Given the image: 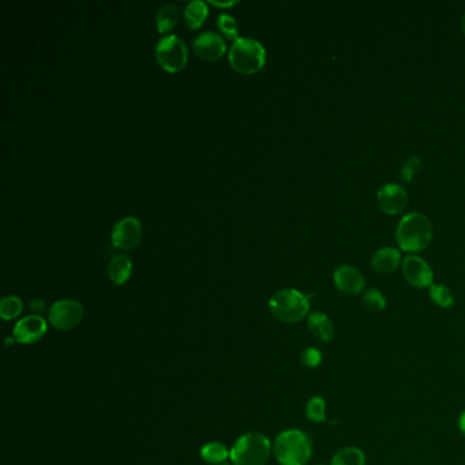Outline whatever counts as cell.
I'll return each instance as SVG.
<instances>
[{
	"instance_id": "1",
	"label": "cell",
	"mask_w": 465,
	"mask_h": 465,
	"mask_svg": "<svg viewBox=\"0 0 465 465\" xmlns=\"http://www.w3.org/2000/svg\"><path fill=\"white\" fill-rule=\"evenodd\" d=\"M433 234L434 231L430 219L420 211H411L399 221L396 241L403 251L415 254L429 247L433 240Z\"/></svg>"
},
{
	"instance_id": "2",
	"label": "cell",
	"mask_w": 465,
	"mask_h": 465,
	"mask_svg": "<svg viewBox=\"0 0 465 465\" xmlns=\"http://www.w3.org/2000/svg\"><path fill=\"white\" fill-rule=\"evenodd\" d=\"M273 453L281 465H306L313 456V442L304 431L289 429L276 436Z\"/></svg>"
},
{
	"instance_id": "3",
	"label": "cell",
	"mask_w": 465,
	"mask_h": 465,
	"mask_svg": "<svg viewBox=\"0 0 465 465\" xmlns=\"http://www.w3.org/2000/svg\"><path fill=\"white\" fill-rule=\"evenodd\" d=\"M269 311L280 322L298 324L310 315V296L294 288L280 289L270 298Z\"/></svg>"
},
{
	"instance_id": "4",
	"label": "cell",
	"mask_w": 465,
	"mask_h": 465,
	"mask_svg": "<svg viewBox=\"0 0 465 465\" xmlns=\"http://www.w3.org/2000/svg\"><path fill=\"white\" fill-rule=\"evenodd\" d=\"M273 445L266 435L249 433L241 435L231 448L234 465H265L268 463Z\"/></svg>"
},
{
	"instance_id": "5",
	"label": "cell",
	"mask_w": 465,
	"mask_h": 465,
	"mask_svg": "<svg viewBox=\"0 0 465 465\" xmlns=\"http://www.w3.org/2000/svg\"><path fill=\"white\" fill-rule=\"evenodd\" d=\"M228 61L240 74H255L265 66V46L254 39L239 37L229 48Z\"/></svg>"
},
{
	"instance_id": "6",
	"label": "cell",
	"mask_w": 465,
	"mask_h": 465,
	"mask_svg": "<svg viewBox=\"0 0 465 465\" xmlns=\"http://www.w3.org/2000/svg\"><path fill=\"white\" fill-rule=\"evenodd\" d=\"M156 59L165 71L178 73L189 60L187 46L175 34L164 36L156 45Z\"/></svg>"
},
{
	"instance_id": "7",
	"label": "cell",
	"mask_w": 465,
	"mask_h": 465,
	"mask_svg": "<svg viewBox=\"0 0 465 465\" xmlns=\"http://www.w3.org/2000/svg\"><path fill=\"white\" fill-rule=\"evenodd\" d=\"M84 306L74 299H61L54 303L48 311L49 324L58 330H71L81 324Z\"/></svg>"
},
{
	"instance_id": "8",
	"label": "cell",
	"mask_w": 465,
	"mask_h": 465,
	"mask_svg": "<svg viewBox=\"0 0 465 465\" xmlns=\"http://www.w3.org/2000/svg\"><path fill=\"white\" fill-rule=\"evenodd\" d=\"M142 238V224L135 217H124L114 225L111 241L120 250H131L136 247Z\"/></svg>"
},
{
	"instance_id": "9",
	"label": "cell",
	"mask_w": 465,
	"mask_h": 465,
	"mask_svg": "<svg viewBox=\"0 0 465 465\" xmlns=\"http://www.w3.org/2000/svg\"><path fill=\"white\" fill-rule=\"evenodd\" d=\"M378 208L384 213L396 216L405 209L408 204V193L399 183H385L379 187L375 195Z\"/></svg>"
},
{
	"instance_id": "10",
	"label": "cell",
	"mask_w": 465,
	"mask_h": 465,
	"mask_svg": "<svg viewBox=\"0 0 465 465\" xmlns=\"http://www.w3.org/2000/svg\"><path fill=\"white\" fill-rule=\"evenodd\" d=\"M405 280L416 288H430L434 284V271L431 266L419 255L405 256L403 264Z\"/></svg>"
},
{
	"instance_id": "11",
	"label": "cell",
	"mask_w": 465,
	"mask_h": 465,
	"mask_svg": "<svg viewBox=\"0 0 465 465\" xmlns=\"http://www.w3.org/2000/svg\"><path fill=\"white\" fill-rule=\"evenodd\" d=\"M48 330V324L41 315H28L16 322L13 339L19 344H33L43 339Z\"/></svg>"
},
{
	"instance_id": "12",
	"label": "cell",
	"mask_w": 465,
	"mask_h": 465,
	"mask_svg": "<svg viewBox=\"0 0 465 465\" xmlns=\"http://www.w3.org/2000/svg\"><path fill=\"white\" fill-rule=\"evenodd\" d=\"M336 288L345 295H358L364 291L366 280L363 273L352 265H340L333 271Z\"/></svg>"
},
{
	"instance_id": "13",
	"label": "cell",
	"mask_w": 465,
	"mask_h": 465,
	"mask_svg": "<svg viewBox=\"0 0 465 465\" xmlns=\"http://www.w3.org/2000/svg\"><path fill=\"white\" fill-rule=\"evenodd\" d=\"M195 54L205 60L220 59L226 51L224 39L214 31H204L193 41Z\"/></svg>"
},
{
	"instance_id": "14",
	"label": "cell",
	"mask_w": 465,
	"mask_h": 465,
	"mask_svg": "<svg viewBox=\"0 0 465 465\" xmlns=\"http://www.w3.org/2000/svg\"><path fill=\"white\" fill-rule=\"evenodd\" d=\"M307 326L311 334L321 343H330L334 337V325L331 319L321 311H314L307 316Z\"/></svg>"
},
{
	"instance_id": "15",
	"label": "cell",
	"mask_w": 465,
	"mask_h": 465,
	"mask_svg": "<svg viewBox=\"0 0 465 465\" xmlns=\"http://www.w3.org/2000/svg\"><path fill=\"white\" fill-rule=\"evenodd\" d=\"M401 262V254L394 247H382L376 250L371 256V266L375 271L388 274L399 268Z\"/></svg>"
},
{
	"instance_id": "16",
	"label": "cell",
	"mask_w": 465,
	"mask_h": 465,
	"mask_svg": "<svg viewBox=\"0 0 465 465\" xmlns=\"http://www.w3.org/2000/svg\"><path fill=\"white\" fill-rule=\"evenodd\" d=\"M133 273V264L127 255L116 254L108 265V277L115 285L127 283Z\"/></svg>"
},
{
	"instance_id": "17",
	"label": "cell",
	"mask_w": 465,
	"mask_h": 465,
	"mask_svg": "<svg viewBox=\"0 0 465 465\" xmlns=\"http://www.w3.org/2000/svg\"><path fill=\"white\" fill-rule=\"evenodd\" d=\"M208 4L202 0H193L184 9V21L190 29H198L208 18Z\"/></svg>"
},
{
	"instance_id": "18",
	"label": "cell",
	"mask_w": 465,
	"mask_h": 465,
	"mask_svg": "<svg viewBox=\"0 0 465 465\" xmlns=\"http://www.w3.org/2000/svg\"><path fill=\"white\" fill-rule=\"evenodd\" d=\"M179 22V11L174 3L163 4L156 14V26L159 33H166L174 29Z\"/></svg>"
},
{
	"instance_id": "19",
	"label": "cell",
	"mask_w": 465,
	"mask_h": 465,
	"mask_svg": "<svg viewBox=\"0 0 465 465\" xmlns=\"http://www.w3.org/2000/svg\"><path fill=\"white\" fill-rule=\"evenodd\" d=\"M231 456V449H228L221 442H209L202 446L201 459L208 464H223Z\"/></svg>"
},
{
	"instance_id": "20",
	"label": "cell",
	"mask_w": 465,
	"mask_h": 465,
	"mask_svg": "<svg viewBox=\"0 0 465 465\" xmlns=\"http://www.w3.org/2000/svg\"><path fill=\"white\" fill-rule=\"evenodd\" d=\"M330 465H366V454L356 446H346L333 456Z\"/></svg>"
},
{
	"instance_id": "21",
	"label": "cell",
	"mask_w": 465,
	"mask_h": 465,
	"mask_svg": "<svg viewBox=\"0 0 465 465\" xmlns=\"http://www.w3.org/2000/svg\"><path fill=\"white\" fill-rule=\"evenodd\" d=\"M24 311V303L18 296L10 295L0 301V316L4 321H11L18 318Z\"/></svg>"
},
{
	"instance_id": "22",
	"label": "cell",
	"mask_w": 465,
	"mask_h": 465,
	"mask_svg": "<svg viewBox=\"0 0 465 465\" xmlns=\"http://www.w3.org/2000/svg\"><path fill=\"white\" fill-rule=\"evenodd\" d=\"M306 416L313 423H322L326 420V401L321 396H314L306 405Z\"/></svg>"
},
{
	"instance_id": "23",
	"label": "cell",
	"mask_w": 465,
	"mask_h": 465,
	"mask_svg": "<svg viewBox=\"0 0 465 465\" xmlns=\"http://www.w3.org/2000/svg\"><path fill=\"white\" fill-rule=\"evenodd\" d=\"M429 294L435 304L442 309H449L454 304V296L446 285L433 284L429 288Z\"/></svg>"
},
{
	"instance_id": "24",
	"label": "cell",
	"mask_w": 465,
	"mask_h": 465,
	"mask_svg": "<svg viewBox=\"0 0 465 465\" xmlns=\"http://www.w3.org/2000/svg\"><path fill=\"white\" fill-rule=\"evenodd\" d=\"M361 298H363V303L366 304V307L373 311H382L386 309V304H388L386 298L376 288H369L366 291H363Z\"/></svg>"
},
{
	"instance_id": "25",
	"label": "cell",
	"mask_w": 465,
	"mask_h": 465,
	"mask_svg": "<svg viewBox=\"0 0 465 465\" xmlns=\"http://www.w3.org/2000/svg\"><path fill=\"white\" fill-rule=\"evenodd\" d=\"M217 26L226 39L234 40V41H236L239 39V28H238V24L232 15L225 14V13L219 15Z\"/></svg>"
},
{
	"instance_id": "26",
	"label": "cell",
	"mask_w": 465,
	"mask_h": 465,
	"mask_svg": "<svg viewBox=\"0 0 465 465\" xmlns=\"http://www.w3.org/2000/svg\"><path fill=\"white\" fill-rule=\"evenodd\" d=\"M421 165H423V161L421 159H419L418 156H411L405 160L401 168H400V174H401V178L404 181H412L418 176V174L421 169Z\"/></svg>"
},
{
	"instance_id": "27",
	"label": "cell",
	"mask_w": 465,
	"mask_h": 465,
	"mask_svg": "<svg viewBox=\"0 0 465 465\" xmlns=\"http://www.w3.org/2000/svg\"><path fill=\"white\" fill-rule=\"evenodd\" d=\"M300 360L303 363L304 367L307 369H316L321 366L322 360H324V356H322V352L315 348V346H309L306 348L301 355H300Z\"/></svg>"
},
{
	"instance_id": "28",
	"label": "cell",
	"mask_w": 465,
	"mask_h": 465,
	"mask_svg": "<svg viewBox=\"0 0 465 465\" xmlns=\"http://www.w3.org/2000/svg\"><path fill=\"white\" fill-rule=\"evenodd\" d=\"M30 309L40 313V311L45 310L46 307H45V303L43 300H33V301H30Z\"/></svg>"
},
{
	"instance_id": "29",
	"label": "cell",
	"mask_w": 465,
	"mask_h": 465,
	"mask_svg": "<svg viewBox=\"0 0 465 465\" xmlns=\"http://www.w3.org/2000/svg\"><path fill=\"white\" fill-rule=\"evenodd\" d=\"M210 4L216 6V7H231V6H235L238 1L236 0H232V1H214V0H210Z\"/></svg>"
},
{
	"instance_id": "30",
	"label": "cell",
	"mask_w": 465,
	"mask_h": 465,
	"mask_svg": "<svg viewBox=\"0 0 465 465\" xmlns=\"http://www.w3.org/2000/svg\"><path fill=\"white\" fill-rule=\"evenodd\" d=\"M459 429L465 435V409L461 412V415L459 418Z\"/></svg>"
},
{
	"instance_id": "31",
	"label": "cell",
	"mask_w": 465,
	"mask_h": 465,
	"mask_svg": "<svg viewBox=\"0 0 465 465\" xmlns=\"http://www.w3.org/2000/svg\"><path fill=\"white\" fill-rule=\"evenodd\" d=\"M461 29H463V33L465 34V13L463 18H461Z\"/></svg>"
}]
</instances>
